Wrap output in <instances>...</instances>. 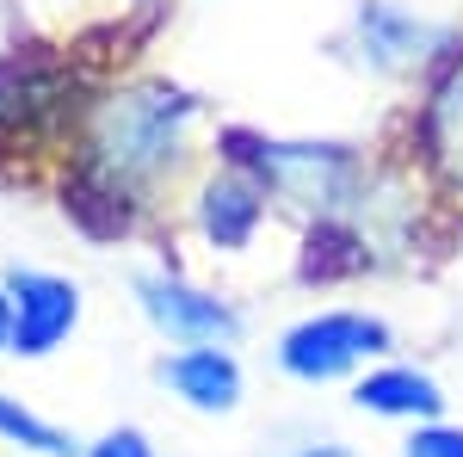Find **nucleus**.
Instances as JSON below:
<instances>
[{"label": "nucleus", "instance_id": "obj_1", "mask_svg": "<svg viewBox=\"0 0 463 457\" xmlns=\"http://www.w3.org/2000/svg\"><path fill=\"white\" fill-rule=\"evenodd\" d=\"M198 118H204V100L174 87V81H124L99 100H87L80 124H74L69 179H87V186L143 211L185 167Z\"/></svg>", "mask_w": 463, "mask_h": 457}, {"label": "nucleus", "instance_id": "obj_2", "mask_svg": "<svg viewBox=\"0 0 463 457\" xmlns=\"http://www.w3.org/2000/svg\"><path fill=\"white\" fill-rule=\"evenodd\" d=\"M216 161L253 174L260 192L272 198V211H290L303 223L353 216L377 186L364 148L334 137H266V130L229 124V130H216Z\"/></svg>", "mask_w": 463, "mask_h": 457}, {"label": "nucleus", "instance_id": "obj_3", "mask_svg": "<svg viewBox=\"0 0 463 457\" xmlns=\"http://www.w3.org/2000/svg\"><path fill=\"white\" fill-rule=\"evenodd\" d=\"M395 352V328L377 309H309L303 321H290L279 334V371L290 384H346L364 365Z\"/></svg>", "mask_w": 463, "mask_h": 457}, {"label": "nucleus", "instance_id": "obj_4", "mask_svg": "<svg viewBox=\"0 0 463 457\" xmlns=\"http://www.w3.org/2000/svg\"><path fill=\"white\" fill-rule=\"evenodd\" d=\"M80 111L87 100H80V74L69 56H43V43L0 56V137L43 142L62 130L74 137Z\"/></svg>", "mask_w": 463, "mask_h": 457}, {"label": "nucleus", "instance_id": "obj_5", "mask_svg": "<svg viewBox=\"0 0 463 457\" xmlns=\"http://www.w3.org/2000/svg\"><path fill=\"white\" fill-rule=\"evenodd\" d=\"M130 297L167 347H235L248 334V316L235 309V297L185 279L179 266H143L130 279Z\"/></svg>", "mask_w": 463, "mask_h": 457}, {"label": "nucleus", "instance_id": "obj_6", "mask_svg": "<svg viewBox=\"0 0 463 457\" xmlns=\"http://www.w3.org/2000/svg\"><path fill=\"white\" fill-rule=\"evenodd\" d=\"M346 43L358 50V69L402 81V74H432L463 37L451 25H439L427 13L402 6V0H353V25Z\"/></svg>", "mask_w": 463, "mask_h": 457}, {"label": "nucleus", "instance_id": "obj_7", "mask_svg": "<svg viewBox=\"0 0 463 457\" xmlns=\"http://www.w3.org/2000/svg\"><path fill=\"white\" fill-rule=\"evenodd\" d=\"M0 284H6V316H13V334H6L13 358H50V352H62L74 340V328L87 316V290L69 272L6 266Z\"/></svg>", "mask_w": 463, "mask_h": 457}, {"label": "nucleus", "instance_id": "obj_8", "mask_svg": "<svg viewBox=\"0 0 463 457\" xmlns=\"http://www.w3.org/2000/svg\"><path fill=\"white\" fill-rule=\"evenodd\" d=\"M414 161L445 198H463V43L432 69L427 100L414 106Z\"/></svg>", "mask_w": 463, "mask_h": 457}, {"label": "nucleus", "instance_id": "obj_9", "mask_svg": "<svg viewBox=\"0 0 463 457\" xmlns=\"http://www.w3.org/2000/svg\"><path fill=\"white\" fill-rule=\"evenodd\" d=\"M266 216H272V198L260 192V179L229 161H216L192 192V229L211 253H248L266 229Z\"/></svg>", "mask_w": 463, "mask_h": 457}, {"label": "nucleus", "instance_id": "obj_10", "mask_svg": "<svg viewBox=\"0 0 463 457\" xmlns=\"http://www.w3.org/2000/svg\"><path fill=\"white\" fill-rule=\"evenodd\" d=\"M155 384L192 414H235L248 402V371L235 347H174L155 358Z\"/></svg>", "mask_w": 463, "mask_h": 457}, {"label": "nucleus", "instance_id": "obj_11", "mask_svg": "<svg viewBox=\"0 0 463 457\" xmlns=\"http://www.w3.org/2000/svg\"><path fill=\"white\" fill-rule=\"evenodd\" d=\"M353 408L371 421H402V426H427L445 421V384L432 377L427 365L408 358H377L353 377Z\"/></svg>", "mask_w": 463, "mask_h": 457}, {"label": "nucleus", "instance_id": "obj_12", "mask_svg": "<svg viewBox=\"0 0 463 457\" xmlns=\"http://www.w3.org/2000/svg\"><path fill=\"white\" fill-rule=\"evenodd\" d=\"M0 445H6V452H25V457H80L74 433L50 426L37 408H25V402L6 395V389H0Z\"/></svg>", "mask_w": 463, "mask_h": 457}, {"label": "nucleus", "instance_id": "obj_13", "mask_svg": "<svg viewBox=\"0 0 463 457\" xmlns=\"http://www.w3.org/2000/svg\"><path fill=\"white\" fill-rule=\"evenodd\" d=\"M402 457H463V426H451V421L408 426V439H402Z\"/></svg>", "mask_w": 463, "mask_h": 457}, {"label": "nucleus", "instance_id": "obj_14", "mask_svg": "<svg viewBox=\"0 0 463 457\" xmlns=\"http://www.w3.org/2000/svg\"><path fill=\"white\" fill-rule=\"evenodd\" d=\"M80 457H155V445H148L143 426H111V433H99Z\"/></svg>", "mask_w": 463, "mask_h": 457}, {"label": "nucleus", "instance_id": "obj_15", "mask_svg": "<svg viewBox=\"0 0 463 457\" xmlns=\"http://www.w3.org/2000/svg\"><path fill=\"white\" fill-rule=\"evenodd\" d=\"M297 457H358L353 445H340V439H321V445H303Z\"/></svg>", "mask_w": 463, "mask_h": 457}, {"label": "nucleus", "instance_id": "obj_16", "mask_svg": "<svg viewBox=\"0 0 463 457\" xmlns=\"http://www.w3.org/2000/svg\"><path fill=\"white\" fill-rule=\"evenodd\" d=\"M6 334H13V316H6V284H0V358H6Z\"/></svg>", "mask_w": 463, "mask_h": 457}, {"label": "nucleus", "instance_id": "obj_17", "mask_svg": "<svg viewBox=\"0 0 463 457\" xmlns=\"http://www.w3.org/2000/svg\"><path fill=\"white\" fill-rule=\"evenodd\" d=\"M137 6H155V0H137Z\"/></svg>", "mask_w": 463, "mask_h": 457}]
</instances>
